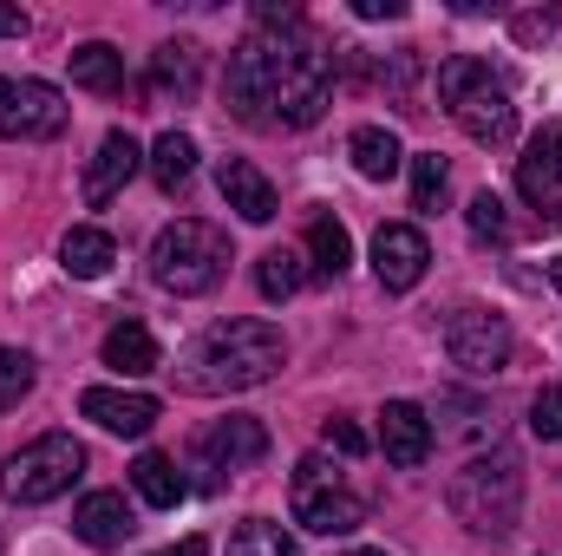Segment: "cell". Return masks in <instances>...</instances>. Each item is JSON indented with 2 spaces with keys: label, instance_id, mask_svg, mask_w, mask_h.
Wrapping results in <instances>:
<instances>
[{
  "label": "cell",
  "instance_id": "8fae6325",
  "mask_svg": "<svg viewBox=\"0 0 562 556\" xmlns=\"http://www.w3.org/2000/svg\"><path fill=\"white\" fill-rule=\"evenodd\" d=\"M425 269H431V243H425L419 223H386L380 236H373V276L386 294H406V288H419Z\"/></svg>",
  "mask_w": 562,
  "mask_h": 556
},
{
  "label": "cell",
  "instance_id": "e0dca14e",
  "mask_svg": "<svg viewBox=\"0 0 562 556\" xmlns=\"http://www.w3.org/2000/svg\"><path fill=\"white\" fill-rule=\"evenodd\" d=\"M216 184H223V203L243 216V223H276V184L249 164V157H223L216 164Z\"/></svg>",
  "mask_w": 562,
  "mask_h": 556
},
{
  "label": "cell",
  "instance_id": "8d00e7d4",
  "mask_svg": "<svg viewBox=\"0 0 562 556\" xmlns=\"http://www.w3.org/2000/svg\"><path fill=\"white\" fill-rule=\"evenodd\" d=\"M347 556H386V551H347Z\"/></svg>",
  "mask_w": 562,
  "mask_h": 556
},
{
  "label": "cell",
  "instance_id": "f1b7e54d",
  "mask_svg": "<svg viewBox=\"0 0 562 556\" xmlns=\"http://www.w3.org/2000/svg\"><path fill=\"white\" fill-rule=\"evenodd\" d=\"M33 380H40L33 354H26V347H0V413H13V407L33 393Z\"/></svg>",
  "mask_w": 562,
  "mask_h": 556
},
{
  "label": "cell",
  "instance_id": "277c9868",
  "mask_svg": "<svg viewBox=\"0 0 562 556\" xmlns=\"http://www.w3.org/2000/svg\"><path fill=\"white\" fill-rule=\"evenodd\" d=\"M438 99H445L451 125H458L471 144L504 151V144L517 138V99H510V86L491 73V59L451 53V59L438 66Z\"/></svg>",
  "mask_w": 562,
  "mask_h": 556
},
{
  "label": "cell",
  "instance_id": "ac0fdd59",
  "mask_svg": "<svg viewBox=\"0 0 562 556\" xmlns=\"http://www.w3.org/2000/svg\"><path fill=\"white\" fill-rule=\"evenodd\" d=\"M196 79H203V53H196L190 40H164V46L150 53V99L190 105V99H196Z\"/></svg>",
  "mask_w": 562,
  "mask_h": 556
},
{
  "label": "cell",
  "instance_id": "d4e9b609",
  "mask_svg": "<svg viewBox=\"0 0 562 556\" xmlns=\"http://www.w3.org/2000/svg\"><path fill=\"white\" fill-rule=\"evenodd\" d=\"M190 170H196V144L183 138V132H164V138L150 144V177H157L170 197L190 184Z\"/></svg>",
  "mask_w": 562,
  "mask_h": 556
},
{
  "label": "cell",
  "instance_id": "9c48e42d",
  "mask_svg": "<svg viewBox=\"0 0 562 556\" xmlns=\"http://www.w3.org/2000/svg\"><path fill=\"white\" fill-rule=\"evenodd\" d=\"M66 132V99L46 79H0V138L40 144Z\"/></svg>",
  "mask_w": 562,
  "mask_h": 556
},
{
  "label": "cell",
  "instance_id": "d6986e66",
  "mask_svg": "<svg viewBox=\"0 0 562 556\" xmlns=\"http://www.w3.org/2000/svg\"><path fill=\"white\" fill-rule=\"evenodd\" d=\"M112 263H119V243H112L105 230H92V223L66 230V243H59V269H66V276L99 281V276H112Z\"/></svg>",
  "mask_w": 562,
  "mask_h": 556
},
{
  "label": "cell",
  "instance_id": "ffe728a7",
  "mask_svg": "<svg viewBox=\"0 0 562 556\" xmlns=\"http://www.w3.org/2000/svg\"><path fill=\"white\" fill-rule=\"evenodd\" d=\"M66 59H72V86H86V92H125V53L112 40H86Z\"/></svg>",
  "mask_w": 562,
  "mask_h": 556
},
{
  "label": "cell",
  "instance_id": "603a6c76",
  "mask_svg": "<svg viewBox=\"0 0 562 556\" xmlns=\"http://www.w3.org/2000/svg\"><path fill=\"white\" fill-rule=\"evenodd\" d=\"M132 485H138V498L150 511H177V504H183V471H177L164 452H144L138 465H132Z\"/></svg>",
  "mask_w": 562,
  "mask_h": 556
},
{
  "label": "cell",
  "instance_id": "3957f363",
  "mask_svg": "<svg viewBox=\"0 0 562 556\" xmlns=\"http://www.w3.org/2000/svg\"><path fill=\"white\" fill-rule=\"evenodd\" d=\"M445 504H451V518H458L464 531H477V537H491V544L510 537L517 518H524V458H517L510 445L477 452L464 471H451Z\"/></svg>",
  "mask_w": 562,
  "mask_h": 556
},
{
  "label": "cell",
  "instance_id": "5bb4252c",
  "mask_svg": "<svg viewBox=\"0 0 562 556\" xmlns=\"http://www.w3.org/2000/svg\"><path fill=\"white\" fill-rule=\"evenodd\" d=\"M380 452H386V465L419 471L425 458H431V419H425V407L386 400V413H380Z\"/></svg>",
  "mask_w": 562,
  "mask_h": 556
},
{
  "label": "cell",
  "instance_id": "484cf974",
  "mask_svg": "<svg viewBox=\"0 0 562 556\" xmlns=\"http://www.w3.org/2000/svg\"><path fill=\"white\" fill-rule=\"evenodd\" d=\"M229 556H294V537L281 531L276 518H249V524H236Z\"/></svg>",
  "mask_w": 562,
  "mask_h": 556
},
{
  "label": "cell",
  "instance_id": "cb8c5ba5",
  "mask_svg": "<svg viewBox=\"0 0 562 556\" xmlns=\"http://www.w3.org/2000/svg\"><path fill=\"white\" fill-rule=\"evenodd\" d=\"M307 256H314V276H347V263H353V236L334 223V216H314L307 223Z\"/></svg>",
  "mask_w": 562,
  "mask_h": 556
},
{
  "label": "cell",
  "instance_id": "7402d4cb",
  "mask_svg": "<svg viewBox=\"0 0 562 556\" xmlns=\"http://www.w3.org/2000/svg\"><path fill=\"white\" fill-rule=\"evenodd\" d=\"M347 157H353V170L373 177V184H386V177L406 164V151H400V138H393L386 125H360V132L347 138Z\"/></svg>",
  "mask_w": 562,
  "mask_h": 556
},
{
  "label": "cell",
  "instance_id": "8992f818",
  "mask_svg": "<svg viewBox=\"0 0 562 556\" xmlns=\"http://www.w3.org/2000/svg\"><path fill=\"white\" fill-rule=\"evenodd\" d=\"M86 478V445L72 432H40L33 445H20L7 465H0V491L13 504H53L66 498L72 485Z\"/></svg>",
  "mask_w": 562,
  "mask_h": 556
},
{
  "label": "cell",
  "instance_id": "74e56055",
  "mask_svg": "<svg viewBox=\"0 0 562 556\" xmlns=\"http://www.w3.org/2000/svg\"><path fill=\"white\" fill-rule=\"evenodd\" d=\"M0 551H7V531H0Z\"/></svg>",
  "mask_w": 562,
  "mask_h": 556
},
{
  "label": "cell",
  "instance_id": "6da1fadb",
  "mask_svg": "<svg viewBox=\"0 0 562 556\" xmlns=\"http://www.w3.org/2000/svg\"><path fill=\"white\" fill-rule=\"evenodd\" d=\"M223 105H229L243 125H256V132H269V125L307 132V125L334 105V53H327L307 26L249 33V40L229 53Z\"/></svg>",
  "mask_w": 562,
  "mask_h": 556
},
{
  "label": "cell",
  "instance_id": "d590c367",
  "mask_svg": "<svg viewBox=\"0 0 562 556\" xmlns=\"http://www.w3.org/2000/svg\"><path fill=\"white\" fill-rule=\"evenodd\" d=\"M550 281H557V294H562V256H557V263H550Z\"/></svg>",
  "mask_w": 562,
  "mask_h": 556
},
{
  "label": "cell",
  "instance_id": "52a82bcc",
  "mask_svg": "<svg viewBox=\"0 0 562 556\" xmlns=\"http://www.w3.org/2000/svg\"><path fill=\"white\" fill-rule=\"evenodd\" d=\"M288 511H294V524H301V531H314V537H347V531H360V524H367V504L347 491V478H340L321 452H307V458L294 465Z\"/></svg>",
  "mask_w": 562,
  "mask_h": 556
},
{
  "label": "cell",
  "instance_id": "7c38bea8",
  "mask_svg": "<svg viewBox=\"0 0 562 556\" xmlns=\"http://www.w3.org/2000/svg\"><path fill=\"white\" fill-rule=\"evenodd\" d=\"M196 458H210V471H249L269 458V425L249 413H229L216 419L203 438H196Z\"/></svg>",
  "mask_w": 562,
  "mask_h": 556
},
{
  "label": "cell",
  "instance_id": "44dd1931",
  "mask_svg": "<svg viewBox=\"0 0 562 556\" xmlns=\"http://www.w3.org/2000/svg\"><path fill=\"white\" fill-rule=\"evenodd\" d=\"M105 367H112V374H125V380L157 374V341H150V327H144V321H119V327L105 334Z\"/></svg>",
  "mask_w": 562,
  "mask_h": 556
},
{
  "label": "cell",
  "instance_id": "2e32d148",
  "mask_svg": "<svg viewBox=\"0 0 562 556\" xmlns=\"http://www.w3.org/2000/svg\"><path fill=\"white\" fill-rule=\"evenodd\" d=\"M72 531H79V544H92V551H119V544L138 531V518H132L125 491H86L79 511H72Z\"/></svg>",
  "mask_w": 562,
  "mask_h": 556
},
{
  "label": "cell",
  "instance_id": "30bf717a",
  "mask_svg": "<svg viewBox=\"0 0 562 556\" xmlns=\"http://www.w3.org/2000/svg\"><path fill=\"white\" fill-rule=\"evenodd\" d=\"M517 190L543 230H562V125H543L517 157Z\"/></svg>",
  "mask_w": 562,
  "mask_h": 556
},
{
  "label": "cell",
  "instance_id": "7a4b0ae2",
  "mask_svg": "<svg viewBox=\"0 0 562 556\" xmlns=\"http://www.w3.org/2000/svg\"><path fill=\"white\" fill-rule=\"evenodd\" d=\"M288 360V341L269 321H216L203 327L183 354H177V387L183 393H249L262 380H276Z\"/></svg>",
  "mask_w": 562,
  "mask_h": 556
},
{
  "label": "cell",
  "instance_id": "d6a6232c",
  "mask_svg": "<svg viewBox=\"0 0 562 556\" xmlns=\"http://www.w3.org/2000/svg\"><path fill=\"white\" fill-rule=\"evenodd\" d=\"M360 20H406V0H353Z\"/></svg>",
  "mask_w": 562,
  "mask_h": 556
},
{
  "label": "cell",
  "instance_id": "e575fe53",
  "mask_svg": "<svg viewBox=\"0 0 562 556\" xmlns=\"http://www.w3.org/2000/svg\"><path fill=\"white\" fill-rule=\"evenodd\" d=\"M157 556H210V537H183V544H170V551Z\"/></svg>",
  "mask_w": 562,
  "mask_h": 556
},
{
  "label": "cell",
  "instance_id": "1f68e13d",
  "mask_svg": "<svg viewBox=\"0 0 562 556\" xmlns=\"http://www.w3.org/2000/svg\"><path fill=\"white\" fill-rule=\"evenodd\" d=\"M327 445H334L340 458H367V452H373V438H367L353 419H327Z\"/></svg>",
  "mask_w": 562,
  "mask_h": 556
},
{
  "label": "cell",
  "instance_id": "4fadbf2b",
  "mask_svg": "<svg viewBox=\"0 0 562 556\" xmlns=\"http://www.w3.org/2000/svg\"><path fill=\"white\" fill-rule=\"evenodd\" d=\"M138 164H144V151H138L132 132H105L99 151H92V164H86V203H92V210H105V203L138 177Z\"/></svg>",
  "mask_w": 562,
  "mask_h": 556
},
{
  "label": "cell",
  "instance_id": "ba28073f",
  "mask_svg": "<svg viewBox=\"0 0 562 556\" xmlns=\"http://www.w3.org/2000/svg\"><path fill=\"white\" fill-rule=\"evenodd\" d=\"M510 321L497 314V308H484V301H464V308H451L445 314V354H451V367H464V374H477V380H491V374H504L510 367Z\"/></svg>",
  "mask_w": 562,
  "mask_h": 556
},
{
  "label": "cell",
  "instance_id": "836d02e7",
  "mask_svg": "<svg viewBox=\"0 0 562 556\" xmlns=\"http://www.w3.org/2000/svg\"><path fill=\"white\" fill-rule=\"evenodd\" d=\"M26 26H33L26 7H7V0H0V40H26Z\"/></svg>",
  "mask_w": 562,
  "mask_h": 556
},
{
  "label": "cell",
  "instance_id": "4316f807",
  "mask_svg": "<svg viewBox=\"0 0 562 556\" xmlns=\"http://www.w3.org/2000/svg\"><path fill=\"white\" fill-rule=\"evenodd\" d=\"M301 281H307V269H301V256H294V249H269V256L256 263V288H262L269 301H288Z\"/></svg>",
  "mask_w": 562,
  "mask_h": 556
},
{
  "label": "cell",
  "instance_id": "4dcf8cb0",
  "mask_svg": "<svg viewBox=\"0 0 562 556\" xmlns=\"http://www.w3.org/2000/svg\"><path fill=\"white\" fill-rule=\"evenodd\" d=\"M530 432H537V438H562V380H550V387L530 400Z\"/></svg>",
  "mask_w": 562,
  "mask_h": 556
},
{
  "label": "cell",
  "instance_id": "9a60e30c",
  "mask_svg": "<svg viewBox=\"0 0 562 556\" xmlns=\"http://www.w3.org/2000/svg\"><path fill=\"white\" fill-rule=\"evenodd\" d=\"M79 413L92 419V425H105V432H119V438H144L150 425H157V400L150 393H119V387H86L79 393Z\"/></svg>",
  "mask_w": 562,
  "mask_h": 556
},
{
  "label": "cell",
  "instance_id": "83f0119b",
  "mask_svg": "<svg viewBox=\"0 0 562 556\" xmlns=\"http://www.w3.org/2000/svg\"><path fill=\"white\" fill-rule=\"evenodd\" d=\"M464 216H471V236H477V243H510V236H517V223H510V210H504L497 190H477Z\"/></svg>",
  "mask_w": 562,
  "mask_h": 556
},
{
  "label": "cell",
  "instance_id": "5b68a950",
  "mask_svg": "<svg viewBox=\"0 0 562 556\" xmlns=\"http://www.w3.org/2000/svg\"><path fill=\"white\" fill-rule=\"evenodd\" d=\"M223 269H229V236L203 216H183V223L157 230V243H150V276L170 294H210Z\"/></svg>",
  "mask_w": 562,
  "mask_h": 556
},
{
  "label": "cell",
  "instance_id": "f546056e",
  "mask_svg": "<svg viewBox=\"0 0 562 556\" xmlns=\"http://www.w3.org/2000/svg\"><path fill=\"white\" fill-rule=\"evenodd\" d=\"M438 203H445V157L425 151L413 157V210H438Z\"/></svg>",
  "mask_w": 562,
  "mask_h": 556
}]
</instances>
